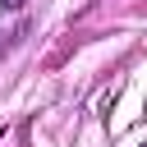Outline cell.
Instances as JSON below:
<instances>
[{
	"mask_svg": "<svg viewBox=\"0 0 147 147\" xmlns=\"http://www.w3.org/2000/svg\"><path fill=\"white\" fill-rule=\"evenodd\" d=\"M5 9H23V0H5Z\"/></svg>",
	"mask_w": 147,
	"mask_h": 147,
	"instance_id": "1",
	"label": "cell"
}]
</instances>
